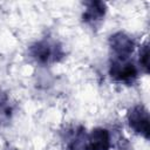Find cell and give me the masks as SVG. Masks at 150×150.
<instances>
[{"label": "cell", "mask_w": 150, "mask_h": 150, "mask_svg": "<svg viewBox=\"0 0 150 150\" xmlns=\"http://www.w3.org/2000/svg\"><path fill=\"white\" fill-rule=\"evenodd\" d=\"M87 146L89 150H109L110 135L107 129L96 128L87 136Z\"/></svg>", "instance_id": "5b68a950"}, {"label": "cell", "mask_w": 150, "mask_h": 150, "mask_svg": "<svg viewBox=\"0 0 150 150\" xmlns=\"http://www.w3.org/2000/svg\"><path fill=\"white\" fill-rule=\"evenodd\" d=\"M110 47L117 55L118 59H128L134 52L135 43L130 36L124 33H116L110 38Z\"/></svg>", "instance_id": "277c9868"}, {"label": "cell", "mask_w": 150, "mask_h": 150, "mask_svg": "<svg viewBox=\"0 0 150 150\" xmlns=\"http://www.w3.org/2000/svg\"><path fill=\"white\" fill-rule=\"evenodd\" d=\"M128 123L130 128L138 135L143 136L145 139L149 138L150 127H149V112L144 105H135L128 112Z\"/></svg>", "instance_id": "3957f363"}, {"label": "cell", "mask_w": 150, "mask_h": 150, "mask_svg": "<svg viewBox=\"0 0 150 150\" xmlns=\"http://www.w3.org/2000/svg\"><path fill=\"white\" fill-rule=\"evenodd\" d=\"M87 8L83 13V20L87 23L95 25L97 21H101L105 14V5L101 1H91L86 4Z\"/></svg>", "instance_id": "8992f818"}, {"label": "cell", "mask_w": 150, "mask_h": 150, "mask_svg": "<svg viewBox=\"0 0 150 150\" xmlns=\"http://www.w3.org/2000/svg\"><path fill=\"white\" fill-rule=\"evenodd\" d=\"M110 76L118 82L123 83H132L137 79V68L136 66L128 61V59H118L116 57L111 63H110V69H109Z\"/></svg>", "instance_id": "7a4b0ae2"}, {"label": "cell", "mask_w": 150, "mask_h": 150, "mask_svg": "<svg viewBox=\"0 0 150 150\" xmlns=\"http://www.w3.org/2000/svg\"><path fill=\"white\" fill-rule=\"evenodd\" d=\"M13 108L9 97L5 93H0V124L8 122L11 120Z\"/></svg>", "instance_id": "52a82bcc"}, {"label": "cell", "mask_w": 150, "mask_h": 150, "mask_svg": "<svg viewBox=\"0 0 150 150\" xmlns=\"http://www.w3.org/2000/svg\"><path fill=\"white\" fill-rule=\"evenodd\" d=\"M139 64L145 73L149 71V47L145 42L139 50Z\"/></svg>", "instance_id": "9c48e42d"}, {"label": "cell", "mask_w": 150, "mask_h": 150, "mask_svg": "<svg viewBox=\"0 0 150 150\" xmlns=\"http://www.w3.org/2000/svg\"><path fill=\"white\" fill-rule=\"evenodd\" d=\"M13 150H18V149H13Z\"/></svg>", "instance_id": "30bf717a"}, {"label": "cell", "mask_w": 150, "mask_h": 150, "mask_svg": "<svg viewBox=\"0 0 150 150\" xmlns=\"http://www.w3.org/2000/svg\"><path fill=\"white\" fill-rule=\"evenodd\" d=\"M68 150H89L87 146V136L84 135V137L79 134L76 136L75 139L71 141V143L68 146Z\"/></svg>", "instance_id": "ba28073f"}, {"label": "cell", "mask_w": 150, "mask_h": 150, "mask_svg": "<svg viewBox=\"0 0 150 150\" xmlns=\"http://www.w3.org/2000/svg\"><path fill=\"white\" fill-rule=\"evenodd\" d=\"M29 54L36 62L50 63L57 61V59L62 55V52L56 43L43 40L34 43L29 48Z\"/></svg>", "instance_id": "6da1fadb"}]
</instances>
